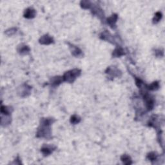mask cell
<instances>
[{
	"label": "cell",
	"instance_id": "obj_15",
	"mask_svg": "<svg viewBox=\"0 0 165 165\" xmlns=\"http://www.w3.org/2000/svg\"><path fill=\"white\" fill-rule=\"evenodd\" d=\"M63 81H63V76H58L52 77L50 80L51 85L53 86H58L60 84H61Z\"/></svg>",
	"mask_w": 165,
	"mask_h": 165
},
{
	"label": "cell",
	"instance_id": "obj_16",
	"mask_svg": "<svg viewBox=\"0 0 165 165\" xmlns=\"http://www.w3.org/2000/svg\"><path fill=\"white\" fill-rule=\"evenodd\" d=\"M12 121L11 116L8 115L1 114V125L2 126H7L9 125Z\"/></svg>",
	"mask_w": 165,
	"mask_h": 165
},
{
	"label": "cell",
	"instance_id": "obj_19",
	"mask_svg": "<svg viewBox=\"0 0 165 165\" xmlns=\"http://www.w3.org/2000/svg\"><path fill=\"white\" fill-rule=\"evenodd\" d=\"M159 81H154L150 85H145V89L148 90L156 91L159 89Z\"/></svg>",
	"mask_w": 165,
	"mask_h": 165
},
{
	"label": "cell",
	"instance_id": "obj_4",
	"mask_svg": "<svg viewBox=\"0 0 165 165\" xmlns=\"http://www.w3.org/2000/svg\"><path fill=\"white\" fill-rule=\"evenodd\" d=\"M99 38L101 39L103 41H106L107 42H109L112 44H118L120 45V43H121V42L119 41L118 38L114 37V36L112 35L108 30H105L103 31V32L101 33Z\"/></svg>",
	"mask_w": 165,
	"mask_h": 165
},
{
	"label": "cell",
	"instance_id": "obj_27",
	"mask_svg": "<svg viewBox=\"0 0 165 165\" xmlns=\"http://www.w3.org/2000/svg\"><path fill=\"white\" fill-rule=\"evenodd\" d=\"M12 164H22V162H21V159L19 158V157L18 156L15 159L14 161L12 163Z\"/></svg>",
	"mask_w": 165,
	"mask_h": 165
},
{
	"label": "cell",
	"instance_id": "obj_10",
	"mask_svg": "<svg viewBox=\"0 0 165 165\" xmlns=\"http://www.w3.org/2000/svg\"><path fill=\"white\" fill-rule=\"evenodd\" d=\"M39 43L41 45H49L50 44H52L54 43V38L49 35L48 34H45L41 36V37L39 39Z\"/></svg>",
	"mask_w": 165,
	"mask_h": 165
},
{
	"label": "cell",
	"instance_id": "obj_21",
	"mask_svg": "<svg viewBox=\"0 0 165 165\" xmlns=\"http://www.w3.org/2000/svg\"><path fill=\"white\" fill-rule=\"evenodd\" d=\"M158 158V155L157 154L156 152H151L147 154L146 156V159L150 161V162H152V163H153L155 161H157Z\"/></svg>",
	"mask_w": 165,
	"mask_h": 165
},
{
	"label": "cell",
	"instance_id": "obj_20",
	"mask_svg": "<svg viewBox=\"0 0 165 165\" xmlns=\"http://www.w3.org/2000/svg\"><path fill=\"white\" fill-rule=\"evenodd\" d=\"M121 161L126 165H130L132 164L131 157L128 154H123L121 156Z\"/></svg>",
	"mask_w": 165,
	"mask_h": 165
},
{
	"label": "cell",
	"instance_id": "obj_25",
	"mask_svg": "<svg viewBox=\"0 0 165 165\" xmlns=\"http://www.w3.org/2000/svg\"><path fill=\"white\" fill-rule=\"evenodd\" d=\"M17 28H15V27H12V28H10V29H7V30H5V34L7 35L8 36H11L14 34H15V33H16L17 32Z\"/></svg>",
	"mask_w": 165,
	"mask_h": 165
},
{
	"label": "cell",
	"instance_id": "obj_13",
	"mask_svg": "<svg viewBox=\"0 0 165 165\" xmlns=\"http://www.w3.org/2000/svg\"><path fill=\"white\" fill-rule=\"evenodd\" d=\"M17 51L20 55L25 56L28 55L30 53V49L28 45H26L25 44H21L18 46Z\"/></svg>",
	"mask_w": 165,
	"mask_h": 165
},
{
	"label": "cell",
	"instance_id": "obj_23",
	"mask_svg": "<svg viewBox=\"0 0 165 165\" xmlns=\"http://www.w3.org/2000/svg\"><path fill=\"white\" fill-rule=\"evenodd\" d=\"M81 121V118L79 116H77L76 114L72 115L70 119V123L73 124V125H77V124L79 123Z\"/></svg>",
	"mask_w": 165,
	"mask_h": 165
},
{
	"label": "cell",
	"instance_id": "obj_26",
	"mask_svg": "<svg viewBox=\"0 0 165 165\" xmlns=\"http://www.w3.org/2000/svg\"><path fill=\"white\" fill-rule=\"evenodd\" d=\"M154 54L157 57H163L164 55V52H163V50L161 49H155Z\"/></svg>",
	"mask_w": 165,
	"mask_h": 165
},
{
	"label": "cell",
	"instance_id": "obj_6",
	"mask_svg": "<svg viewBox=\"0 0 165 165\" xmlns=\"http://www.w3.org/2000/svg\"><path fill=\"white\" fill-rule=\"evenodd\" d=\"M105 73L112 77H120L122 76V72L116 66H108L105 70Z\"/></svg>",
	"mask_w": 165,
	"mask_h": 165
},
{
	"label": "cell",
	"instance_id": "obj_24",
	"mask_svg": "<svg viewBox=\"0 0 165 165\" xmlns=\"http://www.w3.org/2000/svg\"><path fill=\"white\" fill-rule=\"evenodd\" d=\"M162 17H163V14L161 12H156V14H155L154 15V17L152 19V22L153 24H157L158 23L160 20H161L162 19Z\"/></svg>",
	"mask_w": 165,
	"mask_h": 165
},
{
	"label": "cell",
	"instance_id": "obj_1",
	"mask_svg": "<svg viewBox=\"0 0 165 165\" xmlns=\"http://www.w3.org/2000/svg\"><path fill=\"white\" fill-rule=\"evenodd\" d=\"M81 74V70L79 69H74L72 70L66 72L63 76V81L69 82V83H72L74 82L77 77H79Z\"/></svg>",
	"mask_w": 165,
	"mask_h": 165
},
{
	"label": "cell",
	"instance_id": "obj_18",
	"mask_svg": "<svg viewBox=\"0 0 165 165\" xmlns=\"http://www.w3.org/2000/svg\"><path fill=\"white\" fill-rule=\"evenodd\" d=\"M1 114L3 115H8L10 116L12 112H13L14 109L12 106H5V105H2L1 106Z\"/></svg>",
	"mask_w": 165,
	"mask_h": 165
},
{
	"label": "cell",
	"instance_id": "obj_11",
	"mask_svg": "<svg viewBox=\"0 0 165 165\" xmlns=\"http://www.w3.org/2000/svg\"><path fill=\"white\" fill-rule=\"evenodd\" d=\"M118 19V15L117 14H113L110 17L106 19V23L110 26L112 29H116L117 28L116 23Z\"/></svg>",
	"mask_w": 165,
	"mask_h": 165
},
{
	"label": "cell",
	"instance_id": "obj_14",
	"mask_svg": "<svg viewBox=\"0 0 165 165\" xmlns=\"http://www.w3.org/2000/svg\"><path fill=\"white\" fill-rule=\"evenodd\" d=\"M125 50L122 48V46L120 45H117L116 49L113 50L112 52V56L113 58H120V57L125 55Z\"/></svg>",
	"mask_w": 165,
	"mask_h": 165
},
{
	"label": "cell",
	"instance_id": "obj_8",
	"mask_svg": "<svg viewBox=\"0 0 165 165\" xmlns=\"http://www.w3.org/2000/svg\"><path fill=\"white\" fill-rule=\"evenodd\" d=\"M67 44L69 46V49L72 56H75L76 58H82V57H83V52L79 47L69 42L67 43Z\"/></svg>",
	"mask_w": 165,
	"mask_h": 165
},
{
	"label": "cell",
	"instance_id": "obj_9",
	"mask_svg": "<svg viewBox=\"0 0 165 165\" xmlns=\"http://www.w3.org/2000/svg\"><path fill=\"white\" fill-rule=\"evenodd\" d=\"M56 149V146L54 145H50V144H44L41 147V152L43 153L45 157L49 156L51 153H52Z\"/></svg>",
	"mask_w": 165,
	"mask_h": 165
},
{
	"label": "cell",
	"instance_id": "obj_3",
	"mask_svg": "<svg viewBox=\"0 0 165 165\" xmlns=\"http://www.w3.org/2000/svg\"><path fill=\"white\" fill-rule=\"evenodd\" d=\"M141 92L142 94L144 101L145 103V105L147 110L148 111L152 110L155 106V100L153 99V97L148 94V92L146 91V89H142Z\"/></svg>",
	"mask_w": 165,
	"mask_h": 165
},
{
	"label": "cell",
	"instance_id": "obj_7",
	"mask_svg": "<svg viewBox=\"0 0 165 165\" xmlns=\"http://www.w3.org/2000/svg\"><path fill=\"white\" fill-rule=\"evenodd\" d=\"M91 12L93 15H96L101 20H104L105 13L103 10L99 6V5H92L91 8Z\"/></svg>",
	"mask_w": 165,
	"mask_h": 165
},
{
	"label": "cell",
	"instance_id": "obj_2",
	"mask_svg": "<svg viewBox=\"0 0 165 165\" xmlns=\"http://www.w3.org/2000/svg\"><path fill=\"white\" fill-rule=\"evenodd\" d=\"M36 137L38 138H45L50 139L52 137L51 126L40 125L36 132Z\"/></svg>",
	"mask_w": 165,
	"mask_h": 165
},
{
	"label": "cell",
	"instance_id": "obj_17",
	"mask_svg": "<svg viewBox=\"0 0 165 165\" xmlns=\"http://www.w3.org/2000/svg\"><path fill=\"white\" fill-rule=\"evenodd\" d=\"M56 121V120L52 117H43L40 120V125L51 126Z\"/></svg>",
	"mask_w": 165,
	"mask_h": 165
},
{
	"label": "cell",
	"instance_id": "obj_5",
	"mask_svg": "<svg viewBox=\"0 0 165 165\" xmlns=\"http://www.w3.org/2000/svg\"><path fill=\"white\" fill-rule=\"evenodd\" d=\"M31 90L32 87L27 83H23L18 88L17 92L21 97H27L30 95Z\"/></svg>",
	"mask_w": 165,
	"mask_h": 165
},
{
	"label": "cell",
	"instance_id": "obj_22",
	"mask_svg": "<svg viewBox=\"0 0 165 165\" xmlns=\"http://www.w3.org/2000/svg\"><path fill=\"white\" fill-rule=\"evenodd\" d=\"M81 7L83 9H89L91 8L92 7V3L89 0H82L80 2Z\"/></svg>",
	"mask_w": 165,
	"mask_h": 165
},
{
	"label": "cell",
	"instance_id": "obj_12",
	"mask_svg": "<svg viewBox=\"0 0 165 165\" xmlns=\"http://www.w3.org/2000/svg\"><path fill=\"white\" fill-rule=\"evenodd\" d=\"M36 11L33 7H28L26 8L23 13V17L27 19H33L35 17Z\"/></svg>",
	"mask_w": 165,
	"mask_h": 165
}]
</instances>
